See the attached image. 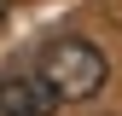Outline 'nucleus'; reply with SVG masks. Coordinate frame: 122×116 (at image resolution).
Here are the masks:
<instances>
[{
	"label": "nucleus",
	"mask_w": 122,
	"mask_h": 116,
	"mask_svg": "<svg viewBox=\"0 0 122 116\" xmlns=\"http://www.w3.org/2000/svg\"><path fill=\"white\" fill-rule=\"evenodd\" d=\"M41 76H47V87L58 93V105H76V99H93L105 87L111 64H105V52L93 47V41L64 35V41H52V47L41 52Z\"/></svg>",
	"instance_id": "1"
},
{
	"label": "nucleus",
	"mask_w": 122,
	"mask_h": 116,
	"mask_svg": "<svg viewBox=\"0 0 122 116\" xmlns=\"http://www.w3.org/2000/svg\"><path fill=\"white\" fill-rule=\"evenodd\" d=\"M0 116H58V93L47 87V76H6L0 81Z\"/></svg>",
	"instance_id": "2"
},
{
	"label": "nucleus",
	"mask_w": 122,
	"mask_h": 116,
	"mask_svg": "<svg viewBox=\"0 0 122 116\" xmlns=\"http://www.w3.org/2000/svg\"><path fill=\"white\" fill-rule=\"evenodd\" d=\"M6 12H12V0H0V18H6Z\"/></svg>",
	"instance_id": "3"
}]
</instances>
